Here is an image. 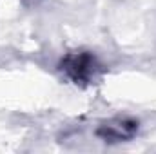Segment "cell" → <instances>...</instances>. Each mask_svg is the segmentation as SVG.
<instances>
[{"mask_svg":"<svg viewBox=\"0 0 156 154\" xmlns=\"http://www.w3.org/2000/svg\"><path fill=\"white\" fill-rule=\"evenodd\" d=\"M98 67L100 65H98L96 58L89 53H71L60 64V69L76 83L78 82L83 83V82H89L91 78H94Z\"/></svg>","mask_w":156,"mask_h":154,"instance_id":"cell-1","label":"cell"},{"mask_svg":"<svg viewBox=\"0 0 156 154\" xmlns=\"http://www.w3.org/2000/svg\"><path fill=\"white\" fill-rule=\"evenodd\" d=\"M136 131H138L136 121L127 120V118H118L109 123H104L98 129V136L104 138L105 142H123V140L133 138L136 134Z\"/></svg>","mask_w":156,"mask_h":154,"instance_id":"cell-2","label":"cell"}]
</instances>
